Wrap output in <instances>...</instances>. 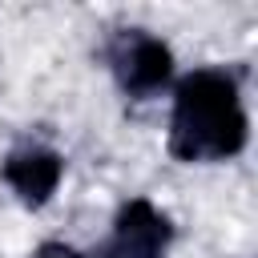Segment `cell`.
I'll return each instance as SVG.
<instances>
[{
    "label": "cell",
    "instance_id": "1",
    "mask_svg": "<svg viewBox=\"0 0 258 258\" xmlns=\"http://www.w3.org/2000/svg\"><path fill=\"white\" fill-rule=\"evenodd\" d=\"M250 121L238 77L226 69H194L173 85L169 153L177 161H226L246 149Z\"/></svg>",
    "mask_w": 258,
    "mask_h": 258
},
{
    "label": "cell",
    "instance_id": "2",
    "mask_svg": "<svg viewBox=\"0 0 258 258\" xmlns=\"http://www.w3.org/2000/svg\"><path fill=\"white\" fill-rule=\"evenodd\" d=\"M105 56H109V69H113L117 85H121L129 97H137V101L161 93V89L173 81V52H169V44H165L161 36L145 32V28H125V32H117V36L109 40Z\"/></svg>",
    "mask_w": 258,
    "mask_h": 258
},
{
    "label": "cell",
    "instance_id": "3",
    "mask_svg": "<svg viewBox=\"0 0 258 258\" xmlns=\"http://www.w3.org/2000/svg\"><path fill=\"white\" fill-rule=\"evenodd\" d=\"M169 242H173V222L149 198H133L117 210L109 238L89 258H165Z\"/></svg>",
    "mask_w": 258,
    "mask_h": 258
},
{
    "label": "cell",
    "instance_id": "4",
    "mask_svg": "<svg viewBox=\"0 0 258 258\" xmlns=\"http://www.w3.org/2000/svg\"><path fill=\"white\" fill-rule=\"evenodd\" d=\"M0 177L12 185V194H16L24 206L40 210V206L56 194V185H60V177H64V157H60L56 149L32 141V145L12 149V153L0 161Z\"/></svg>",
    "mask_w": 258,
    "mask_h": 258
},
{
    "label": "cell",
    "instance_id": "5",
    "mask_svg": "<svg viewBox=\"0 0 258 258\" xmlns=\"http://www.w3.org/2000/svg\"><path fill=\"white\" fill-rule=\"evenodd\" d=\"M28 258H89V254H81V250H73V246H64V242H40Z\"/></svg>",
    "mask_w": 258,
    "mask_h": 258
}]
</instances>
